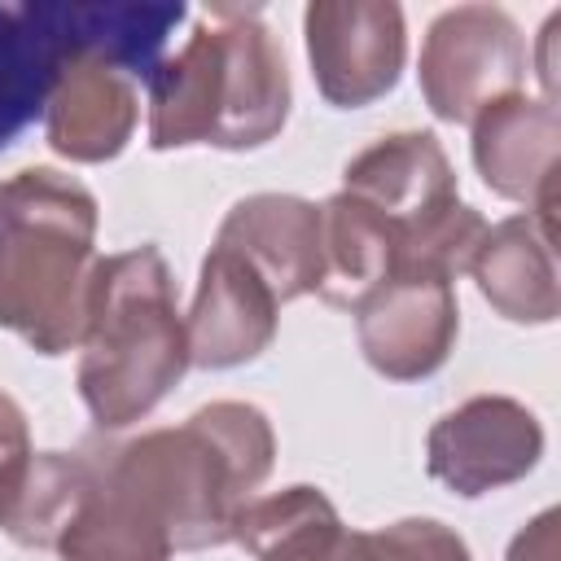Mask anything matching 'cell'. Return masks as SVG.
<instances>
[{"label": "cell", "instance_id": "6da1fadb", "mask_svg": "<svg viewBox=\"0 0 561 561\" xmlns=\"http://www.w3.org/2000/svg\"><path fill=\"white\" fill-rule=\"evenodd\" d=\"M276 465V434L263 408L215 399L180 425L145 430L101 460V473L171 539L175 552L224 548L241 508Z\"/></svg>", "mask_w": 561, "mask_h": 561}, {"label": "cell", "instance_id": "7a4b0ae2", "mask_svg": "<svg viewBox=\"0 0 561 561\" xmlns=\"http://www.w3.org/2000/svg\"><path fill=\"white\" fill-rule=\"evenodd\" d=\"M149 149L210 145L228 153L263 149L280 136L294 88L285 48L263 9L215 4L188 39L162 57L149 88Z\"/></svg>", "mask_w": 561, "mask_h": 561}, {"label": "cell", "instance_id": "3957f363", "mask_svg": "<svg viewBox=\"0 0 561 561\" xmlns=\"http://www.w3.org/2000/svg\"><path fill=\"white\" fill-rule=\"evenodd\" d=\"M61 35V66L44 110V140L66 162H110L140 123V88L162 66L180 0H44Z\"/></svg>", "mask_w": 561, "mask_h": 561}, {"label": "cell", "instance_id": "277c9868", "mask_svg": "<svg viewBox=\"0 0 561 561\" xmlns=\"http://www.w3.org/2000/svg\"><path fill=\"white\" fill-rule=\"evenodd\" d=\"M175 276L153 241L96 259L79 337V399L96 430L145 421L188 373Z\"/></svg>", "mask_w": 561, "mask_h": 561}, {"label": "cell", "instance_id": "5b68a950", "mask_svg": "<svg viewBox=\"0 0 561 561\" xmlns=\"http://www.w3.org/2000/svg\"><path fill=\"white\" fill-rule=\"evenodd\" d=\"M96 224L92 188L57 167L0 180V329L39 355L79 351Z\"/></svg>", "mask_w": 561, "mask_h": 561}, {"label": "cell", "instance_id": "8992f818", "mask_svg": "<svg viewBox=\"0 0 561 561\" xmlns=\"http://www.w3.org/2000/svg\"><path fill=\"white\" fill-rule=\"evenodd\" d=\"M530 53L522 26L500 4L443 9L421 39V96L443 123H473L500 96L522 92Z\"/></svg>", "mask_w": 561, "mask_h": 561}, {"label": "cell", "instance_id": "52a82bcc", "mask_svg": "<svg viewBox=\"0 0 561 561\" xmlns=\"http://www.w3.org/2000/svg\"><path fill=\"white\" fill-rule=\"evenodd\" d=\"M302 39L311 79L337 110H364L394 92L408 61V22L394 0H311Z\"/></svg>", "mask_w": 561, "mask_h": 561}, {"label": "cell", "instance_id": "ba28073f", "mask_svg": "<svg viewBox=\"0 0 561 561\" xmlns=\"http://www.w3.org/2000/svg\"><path fill=\"white\" fill-rule=\"evenodd\" d=\"M543 456L539 416L513 394H473L425 434V469L460 500L522 482Z\"/></svg>", "mask_w": 561, "mask_h": 561}, {"label": "cell", "instance_id": "9c48e42d", "mask_svg": "<svg viewBox=\"0 0 561 561\" xmlns=\"http://www.w3.org/2000/svg\"><path fill=\"white\" fill-rule=\"evenodd\" d=\"M469 153L482 184L526 206L535 228L557 245L552 210H557V158H561V118L543 96H500L469 123Z\"/></svg>", "mask_w": 561, "mask_h": 561}, {"label": "cell", "instance_id": "30bf717a", "mask_svg": "<svg viewBox=\"0 0 561 561\" xmlns=\"http://www.w3.org/2000/svg\"><path fill=\"white\" fill-rule=\"evenodd\" d=\"M456 285L430 272H403L355 311V337L373 373L386 381L434 377L456 351Z\"/></svg>", "mask_w": 561, "mask_h": 561}, {"label": "cell", "instance_id": "8fae6325", "mask_svg": "<svg viewBox=\"0 0 561 561\" xmlns=\"http://www.w3.org/2000/svg\"><path fill=\"white\" fill-rule=\"evenodd\" d=\"M276 316L280 302L272 285L237 250L215 241L202 259L193 307L184 316L188 364L210 373L254 364L276 337Z\"/></svg>", "mask_w": 561, "mask_h": 561}, {"label": "cell", "instance_id": "7c38bea8", "mask_svg": "<svg viewBox=\"0 0 561 561\" xmlns=\"http://www.w3.org/2000/svg\"><path fill=\"white\" fill-rule=\"evenodd\" d=\"M342 193L381 210L403 232V254L460 202L451 158L434 131H390L373 140L342 167Z\"/></svg>", "mask_w": 561, "mask_h": 561}, {"label": "cell", "instance_id": "4fadbf2b", "mask_svg": "<svg viewBox=\"0 0 561 561\" xmlns=\"http://www.w3.org/2000/svg\"><path fill=\"white\" fill-rule=\"evenodd\" d=\"M215 241L237 250L272 285L276 302H294L320 285V206L298 193H250L232 202Z\"/></svg>", "mask_w": 561, "mask_h": 561}, {"label": "cell", "instance_id": "5bb4252c", "mask_svg": "<svg viewBox=\"0 0 561 561\" xmlns=\"http://www.w3.org/2000/svg\"><path fill=\"white\" fill-rule=\"evenodd\" d=\"M469 276L491 311L508 324H552L561 316L557 245L535 228L526 210L486 224L469 259Z\"/></svg>", "mask_w": 561, "mask_h": 561}, {"label": "cell", "instance_id": "9a60e30c", "mask_svg": "<svg viewBox=\"0 0 561 561\" xmlns=\"http://www.w3.org/2000/svg\"><path fill=\"white\" fill-rule=\"evenodd\" d=\"M320 245L324 267L316 294L351 316L403 272V232L381 210L342 188L320 202Z\"/></svg>", "mask_w": 561, "mask_h": 561}, {"label": "cell", "instance_id": "2e32d148", "mask_svg": "<svg viewBox=\"0 0 561 561\" xmlns=\"http://www.w3.org/2000/svg\"><path fill=\"white\" fill-rule=\"evenodd\" d=\"M232 543H241L254 561H355L359 530L342 522L320 486L298 482L254 495L237 517Z\"/></svg>", "mask_w": 561, "mask_h": 561}, {"label": "cell", "instance_id": "e0dca14e", "mask_svg": "<svg viewBox=\"0 0 561 561\" xmlns=\"http://www.w3.org/2000/svg\"><path fill=\"white\" fill-rule=\"evenodd\" d=\"M96 482V465L75 451H26L0 473V530L22 548H57Z\"/></svg>", "mask_w": 561, "mask_h": 561}, {"label": "cell", "instance_id": "ac0fdd59", "mask_svg": "<svg viewBox=\"0 0 561 561\" xmlns=\"http://www.w3.org/2000/svg\"><path fill=\"white\" fill-rule=\"evenodd\" d=\"M61 66V35L44 0L0 4V153L48 110Z\"/></svg>", "mask_w": 561, "mask_h": 561}, {"label": "cell", "instance_id": "d6986e66", "mask_svg": "<svg viewBox=\"0 0 561 561\" xmlns=\"http://www.w3.org/2000/svg\"><path fill=\"white\" fill-rule=\"evenodd\" d=\"M57 561H171V539L101 473L57 539Z\"/></svg>", "mask_w": 561, "mask_h": 561}, {"label": "cell", "instance_id": "ffe728a7", "mask_svg": "<svg viewBox=\"0 0 561 561\" xmlns=\"http://www.w3.org/2000/svg\"><path fill=\"white\" fill-rule=\"evenodd\" d=\"M355 561H473L469 543L438 517H399L381 530H359Z\"/></svg>", "mask_w": 561, "mask_h": 561}, {"label": "cell", "instance_id": "44dd1931", "mask_svg": "<svg viewBox=\"0 0 561 561\" xmlns=\"http://www.w3.org/2000/svg\"><path fill=\"white\" fill-rule=\"evenodd\" d=\"M557 508L535 513L508 543L504 561H561V535H557Z\"/></svg>", "mask_w": 561, "mask_h": 561}, {"label": "cell", "instance_id": "7402d4cb", "mask_svg": "<svg viewBox=\"0 0 561 561\" xmlns=\"http://www.w3.org/2000/svg\"><path fill=\"white\" fill-rule=\"evenodd\" d=\"M26 451H31V421H26L22 403L9 390H0V473L9 465H18Z\"/></svg>", "mask_w": 561, "mask_h": 561}]
</instances>
